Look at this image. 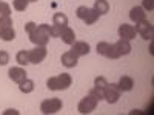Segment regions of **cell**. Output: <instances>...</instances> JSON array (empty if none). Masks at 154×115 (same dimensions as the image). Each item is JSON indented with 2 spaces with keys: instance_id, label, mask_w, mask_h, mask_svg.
I'll return each mask as SVG.
<instances>
[{
  "instance_id": "obj_1",
  "label": "cell",
  "mask_w": 154,
  "mask_h": 115,
  "mask_svg": "<svg viewBox=\"0 0 154 115\" xmlns=\"http://www.w3.org/2000/svg\"><path fill=\"white\" fill-rule=\"evenodd\" d=\"M49 35H51L49 25L42 23V25H38L37 29H35L34 32L29 34V40H31L35 46H46L48 42H49Z\"/></svg>"
},
{
  "instance_id": "obj_2",
  "label": "cell",
  "mask_w": 154,
  "mask_h": 115,
  "mask_svg": "<svg viewBox=\"0 0 154 115\" xmlns=\"http://www.w3.org/2000/svg\"><path fill=\"white\" fill-rule=\"evenodd\" d=\"M71 83H72L71 75L66 74V72H62L57 77H51V78H48L46 86L51 89V91H65V89H68L71 86Z\"/></svg>"
},
{
  "instance_id": "obj_3",
  "label": "cell",
  "mask_w": 154,
  "mask_h": 115,
  "mask_svg": "<svg viewBox=\"0 0 154 115\" xmlns=\"http://www.w3.org/2000/svg\"><path fill=\"white\" fill-rule=\"evenodd\" d=\"M120 98V89L116 83H106V86L103 87V100H106L109 105L116 103Z\"/></svg>"
},
{
  "instance_id": "obj_4",
  "label": "cell",
  "mask_w": 154,
  "mask_h": 115,
  "mask_svg": "<svg viewBox=\"0 0 154 115\" xmlns=\"http://www.w3.org/2000/svg\"><path fill=\"white\" fill-rule=\"evenodd\" d=\"M62 109V100L60 98H48L45 101H42L40 105V111L43 114H56Z\"/></svg>"
},
{
  "instance_id": "obj_5",
  "label": "cell",
  "mask_w": 154,
  "mask_h": 115,
  "mask_svg": "<svg viewBox=\"0 0 154 115\" xmlns=\"http://www.w3.org/2000/svg\"><path fill=\"white\" fill-rule=\"evenodd\" d=\"M136 32L142 35V38H145V40H151L152 35H154V28H152V25L145 19L142 22L136 23Z\"/></svg>"
},
{
  "instance_id": "obj_6",
  "label": "cell",
  "mask_w": 154,
  "mask_h": 115,
  "mask_svg": "<svg viewBox=\"0 0 154 115\" xmlns=\"http://www.w3.org/2000/svg\"><path fill=\"white\" fill-rule=\"evenodd\" d=\"M97 103H99L97 98H94L93 95H88V97L82 98V101L79 103L77 109H79V112H80V114H91V112L96 109Z\"/></svg>"
},
{
  "instance_id": "obj_7",
  "label": "cell",
  "mask_w": 154,
  "mask_h": 115,
  "mask_svg": "<svg viewBox=\"0 0 154 115\" xmlns=\"http://www.w3.org/2000/svg\"><path fill=\"white\" fill-rule=\"evenodd\" d=\"M28 57H29V63L38 65V63L43 61L45 57H46V48L45 46H35L34 49L28 51Z\"/></svg>"
},
{
  "instance_id": "obj_8",
  "label": "cell",
  "mask_w": 154,
  "mask_h": 115,
  "mask_svg": "<svg viewBox=\"0 0 154 115\" xmlns=\"http://www.w3.org/2000/svg\"><path fill=\"white\" fill-rule=\"evenodd\" d=\"M117 32H119V37L123 38V40H133V38H136V34H137L136 28L131 26V25H126V23L120 25Z\"/></svg>"
},
{
  "instance_id": "obj_9",
  "label": "cell",
  "mask_w": 154,
  "mask_h": 115,
  "mask_svg": "<svg viewBox=\"0 0 154 115\" xmlns=\"http://www.w3.org/2000/svg\"><path fill=\"white\" fill-rule=\"evenodd\" d=\"M8 75H9V78L12 81H16L17 84H20L22 81L26 80V72H25V69H22V68H11L8 71Z\"/></svg>"
},
{
  "instance_id": "obj_10",
  "label": "cell",
  "mask_w": 154,
  "mask_h": 115,
  "mask_svg": "<svg viewBox=\"0 0 154 115\" xmlns=\"http://www.w3.org/2000/svg\"><path fill=\"white\" fill-rule=\"evenodd\" d=\"M71 46H72L71 51L77 57H82V55H88L89 54V45L86 42H74Z\"/></svg>"
},
{
  "instance_id": "obj_11",
  "label": "cell",
  "mask_w": 154,
  "mask_h": 115,
  "mask_svg": "<svg viewBox=\"0 0 154 115\" xmlns=\"http://www.w3.org/2000/svg\"><path fill=\"white\" fill-rule=\"evenodd\" d=\"M77 63H79V57H77L72 51H68L62 55V65L65 68H74Z\"/></svg>"
},
{
  "instance_id": "obj_12",
  "label": "cell",
  "mask_w": 154,
  "mask_h": 115,
  "mask_svg": "<svg viewBox=\"0 0 154 115\" xmlns=\"http://www.w3.org/2000/svg\"><path fill=\"white\" fill-rule=\"evenodd\" d=\"M130 19L134 22V23H139L146 19V12L142 6H134L131 11H130Z\"/></svg>"
},
{
  "instance_id": "obj_13",
  "label": "cell",
  "mask_w": 154,
  "mask_h": 115,
  "mask_svg": "<svg viewBox=\"0 0 154 115\" xmlns=\"http://www.w3.org/2000/svg\"><path fill=\"white\" fill-rule=\"evenodd\" d=\"M117 86H119V89H120V92H130L131 89H133V86H134V81H133L131 77L123 75V77H120Z\"/></svg>"
},
{
  "instance_id": "obj_14",
  "label": "cell",
  "mask_w": 154,
  "mask_h": 115,
  "mask_svg": "<svg viewBox=\"0 0 154 115\" xmlns=\"http://www.w3.org/2000/svg\"><path fill=\"white\" fill-rule=\"evenodd\" d=\"M114 45H116V48H117L120 55H128L133 49L131 45H130V40H123V38H120V40L117 43H114Z\"/></svg>"
},
{
  "instance_id": "obj_15",
  "label": "cell",
  "mask_w": 154,
  "mask_h": 115,
  "mask_svg": "<svg viewBox=\"0 0 154 115\" xmlns=\"http://www.w3.org/2000/svg\"><path fill=\"white\" fill-rule=\"evenodd\" d=\"M60 38L63 40V43H66V45H72L74 42H75V34H74V31L71 29V28H65L63 29V32H62V35H60Z\"/></svg>"
},
{
  "instance_id": "obj_16",
  "label": "cell",
  "mask_w": 154,
  "mask_h": 115,
  "mask_svg": "<svg viewBox=\"0 0 154 115\" xmlns=\"http://www.w3.org/2000/svg\"><path fill=\"white\" fill-rule=\"evenodd\" d=\"M0 38L5 42H11V40H14L16 38V31L12 26L9 28H0Z\"/></svg>"
},
{
  "instance_id": "obj_17",
  "label": "cell",
  "mask_w": 154,
  "mask_h": 115,
  "mask_svg": "<svg viewBox=\"0 0 154 115\" xmlns=\"http://www.w3.org/2000/svg\"><path fill=\"white\" fill-rule=\"evenodd\" d=\"M94 9L99 12V14H106V12L109 11V3L106 2V0H96L94 2Z\"/></svg>"
},
{
  "instance_id": "obj_18",
  "label": "cell",
  "mask_w": 154,
  "mask_h": 115,
  "mask_svg": "<svg viewBox=\"0 0 154 115\" xmlns=\"http://www.w3.org/2000/svg\"><path fill=\"white\" fill-rule=\"evenodd\" d=\"M99 12L94 9V8H89L88 9V14L85 16V19H83V22H85V25H93V23H96V20L99 19Z\"/></svg>"
},
{
  "instance_id": "obj_19",
  "label": "cell",
  "mask_w": 154,
  "mask_h": 115,
  "mask_svg": "<svg viewBox=\"0 0 154 115\" xmlns=\"http://www.w3.org/2000/svg\"><path fill=\"white\" fill-rule=\"evenodd\" d=\"M53 22L54 25H59V26H63V28L68 26V17L65 14H62V12H56L53 17Z\"/></svg>"
},
{
  "instance_id": "obj_20",
  "label": "cell",
  "mask_w": 154,
  "mask_h": 115,
  "mask_svg": "<svg viewBox=\"0 0 154 115\" xmlns=\"http://www.w3.org/2000/svg\"><path fill=\"white\" fill-rule=\"evenodd\" d=\"M19 89H20V92H23V94H29V92H32V91H34V81L26 78L25 81H22V83H20Z\"/></svg>"
},
{
  "instance_id": "obj_21",
  "label": "cell",
  "mask_w": 154,
  "mask_h": 115,
  "mask_svg": "<svg viewBox=\"0 0 154 115\" xmlns=\"http://www.w3.org/2000/svg\"><path fill=\"white\" fill-rule=\"evenodd\" d=\"M16 60H17V63L19 65H22V66H26L28 63H29V57H28V51H19L17 52V55H16Z\"/></svg>"
},
{
  "instance_id": "obj_22",
  "label": "cell",
  "mask_w": 154,
  "mask_h": 115,
  "mask_svg": "<svg viewBox=\"0 0 154 115\" xmlns=\"http://www.w3.org/2000/svg\"><path fill=\"white\" fill-rule=\"evenodd\" d=\"M105 57H108V58H111V60H117V58L120 57L119 51H117V48H116L114 43H112V45H108V49H106Z\"/></svg>"
},
{
  "instance_id": "obj_23",
  "label": "cell",
  "mask_w": 154,
  "mask_h": 115,
  "mask_svg": "<svg viewBox=\"0 0 154 115\" xmlns=\"http://www.w3.org/2000/svg\"><path fill=\"white\" fill-rule=\"evenodd\" d=\"M28 0H14L12 2V6H14V9L16 11H25L28 8Z\"/></svg>"
},
{
  "instance_id": "obj_24",
  "label": "cell",
  "mask_w": 154,
  "mask_h": 115,
  "mask_svg": "<svg viewBox=\"0 0 154 115\" xmlns=\"http://www.w3.org/2000/svg\"><path fill=\"white\" fill-rule=\"evenodd\" d=\"M89 95H93L94 98H97V101H100V100H103V89L91 87V91H89Z\"/></svg>"
},
{
  "instance_id": "obj_25",
  "label": "cell",
  "mask_w": 154,
  "mask_h": 115,
  "mask_svg": "<svg viewBox=\"0 0 154 115\" xmlns=\"http://www.w3.org/2000/svg\"><path fill=\"white\" fill-rule=\"evenodd\" d=\"M3 16H11V6L5 2H0V17Z\"/></svg>"
},
{
  "instance_id": "obj_26",
  "label": "cell",
  "mask_w": 154,
  "mask_h": 115,
  "mask_svg": "<svg viewBox=\"0 0 154 115\" xmlns=\"http://www.w3.org/2000/svg\"><path fill=\"white\" fill-rule=\"evenodd\" d=\"M9 26H12V19H11V16L0 17V28H9Z\"/></svg>"
},
{
  "instance_id": "obj_27",
  "label": "cell",
  "mask_w": 154,
  "mask_h": 115,
  "mask_svg": "<svg viewBox=\"0 0 154 115\" xmlns=\"http://www.w3.org/2000/svg\"><path fill=\"white\" fill-rule=\"evenodd\" d=\"M108 45H109V43H106V42L97 43V48H96L97 54H99V55H105V54H106V49H108Z\"/></svg>"
},
{
  "instance_id": "obj_28",
  "label": "cell",
  "mask_w": 154,
  "mask_h": 115,
  "mask_svg": "<svg viewBox=\"0 0 154 115\" xmlns=\"http://www.w3.org/2000/svg\"><path fill=\"white\" fill-rule=\"evenodd\" d=\"M63 26H59V25H54V26H51V37H60L62 32H63Z\"/></svg>"
},
{
  "instance_id": "obj_29",
  "label": "cell",
  "mask_w": 154,
  "mask_h": 115,
  "mask_svg": "<svg viewBox=\"0 0 154 115\" xmlns=\"http://www.w3.org/2000/svg\"><path fill=\"white\" fill-rule=\"evenodd\" d=\"M106 80H105V77H96V80H94V87H99V89H103L106 86Z\"/></svg>"
},
{
  "instance_id": "obj_30",
  "label": "cell",
  "mask_w": 154,
  "mask_h": 115,
  "mask_svg": "<svg viewBox=\"0 0 154 115\" xmlns=\"http://www.w3.org/2000/svg\"><path fill=\"white\" fill-rule=\"evenodd\" d=\"M88 9H89V8H86V6H79V8H77V11H75V16L79 17L80 20H83L85 16L88 14Z\"/></svg>"
},
{
  "instance_id": "obj_31",
  "label": "cell",
  "mask_w": 154,
  "mask_h": 115,
  "mask_svg": "<svg viewBox=\"0 0 154 115\" xmlns=\"http://www.w3.org/2000/svg\"><path fill=\"white\" fill-rule=\"evenodd\" d=\"M8 61H9L8 52H6V51H0V66H5Z\"/></svg>"
},
{
  "instance_id": "obj_32",
  "label": "cell",
  "mask_w": 154,
  "mask_h": 115,
  "mask_svg": "<svg viewBox=\"0 0 154 115\" xmlns=\"http://www.w3.org/2000/svg\"><path fill=\"white\" fill-rule=\"evenodd\" d=\"M37 29V25L34 23V22H28L26 25H25V31H26L28 34H31V32H34Z\"/></svg>"
},
{
  "instance_id": "obj_33",
  "label": "cell",
  "mask_w": 154,
  "mask_h": 115,
  "mask_svg": "<svg viewBox=\"0 0 154 115\" xmlns=\"http://www.w3.org/2000/svg\"><path fill=\"white\" fill-rule=\"evenodd\" d=\"M152 0H142V8L143 9H148V11H151L152 9Z\"/></svg>"
},
{
  "instance_id": "obj_34",
  "label": "cell",
  "mask_w": 154,
  "mask_h": 115,
  "mask_svg": "<svg viewBox=\"0 0 154 115\" xmlns=\"http://www.w3.org/2000/svg\"><path fill=\"white\" fill-rule=\"evenodd\" d=\"M11 114H12V115H19V112H17L16 109H8V111L3 114V115H11Z\"/></svg>"
},
{
  "instance_id": "obj_35",
  "label": "cell",
  "mask_w": 154,
  "mask_h": 115,
  "mask_svg": "<svg viewBox=\"0 0 154 115\" xmlns=\"http://www.w3.org/2000/svg\"><path fill=\"white\" fill-rule=\"evenodd\" d=\"M28 2H37V0H28Z\"/></svg>"
}]
</instances>
